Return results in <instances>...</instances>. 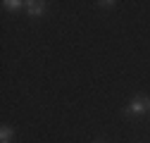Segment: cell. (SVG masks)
<instances>
[{
    "label": "cell",
    "mask_w": 150,
    "mask_h": 143,
    "mask_svg": "<svg viewBox=\"0 0 150 143\" xmlns=\"http://www.w3.org/2000/svg\"><path fill=\"white\" fill-rule=\"evenodd\" d=\"M3 5H5L7 12H19L22 7H26V3H22V0H5Z\"/></svg>",
    "instance_id": "obj_4"
},
{
    "label": "cell",
    "mask_w": 150,
    "mask_h": 143,
    "mask_svg": "<svg viewBox=\"0 0 150 143\" xmlns=\"http://www.w3.org/2000/svg\"><path fill=\"white\" fill-rule=\"evenodd\" d=\"M24 10H26L31 17H41V14L45 12V3H43V0H29Z\"/></svg>",
    "instance_id": "obj_2"
},
{
    "label": "cell",
    "mask_w": 150,
    "mask_h": 143,
    "mask_svg": "<svg viewBox=\"0 0 150 143\" xmlns=\"http://www.w3.org/2000/svg\"><path fill=\"white\" fill-rule=\"evenodd\" d=\"M100 10H112V7H115L117 5V0H100V3H96Z\"/></svg>",
    "instance_id": "obj_5"
},
{
    "label": "cell",
    "mask_w": 150,
    "mask_h": 143,
    "mask_svg": "<svg viewBox=\"0 0 150 143\" xmlns=\"http://www.w3.org/2000/svg\"><path fill=\"white\" fill-rule=\"evenodd\" d=\"M12 141H14V129L5 124V127L0 129V143H12Z\"/></svg>",
    "instance_id": "obj_3"
},
{
    "label": "cell",
    "mask_w": 150,
    "mask_h": 143,
    "mask_svg": "<svg viewBox=\"0 0 150 143\" xmlns=\"http://www.w3.org/2000/svg\"><path fill=\"white\" fill-rule=\"evenodd\" d=\"M93 143H105V141H93Z\"/></svg>",
    "instance_id": "obj_6"
},
{
    "label": "cell",
    "mask_w": 150,
    "mask_h": 143,
    "mask_svg": "<svg viewBox=\"0 0 150 143\" xmlns=\"http://www.w3.org/2000/svg\"><path fill=\"white\" fill-rule=\"evenodd\" d=\"M122 112L126 117H143L145 112H150V98L148 96H136L134 100H129V105Z\"/></svg>",
    "instance_id": "obj_1"
}]
</instances>
